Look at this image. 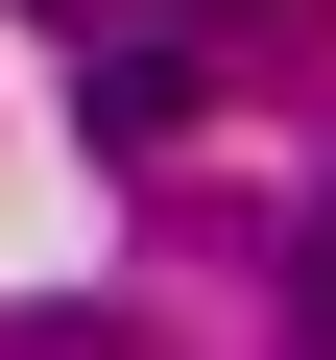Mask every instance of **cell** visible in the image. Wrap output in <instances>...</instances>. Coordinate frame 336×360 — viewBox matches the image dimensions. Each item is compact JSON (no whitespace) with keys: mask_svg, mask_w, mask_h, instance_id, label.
I'll return each instance as SVG.
<instances>
[{"mask_svg":"<svg viewBox=\"0 0 336 360\" xmlns=\"http://www.w3.org/2000/svg\"><path fill=\"white\" fill-rule=\"evenodd\" d=\"M312 336H336V240H312Z\"/></svg>","mask_w":336,"mask_h":360,"instance_id":"1","label":"cell"}]
</instances>
